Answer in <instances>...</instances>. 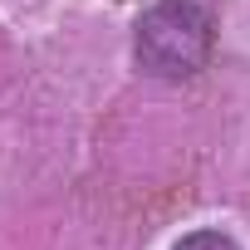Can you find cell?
Returning a JSON list of instances; mask_svg holds the SVG:
<instances>
[{
  "mask_svg": "<svg viewBox=\"0 0 250 250\" xmlns=\"http://www.w3.org/2000/svg\"><path fill=\"white\" fill-rule=\"evenodd\" d=\"M138 69L152 79H187L211 59V15L191 0H157L138 20Z\"/></svg>",
  "mask_w": 250,
  "mask_h": 250,
  "instance_id": "obj_1",
  "label": "cell"
},
{
  "mask_svg": "<svg viewBox=\"0 0 250 250\" xmlns=\"http://www.w3.org/2000/svg\"><path fill=\"white\" fill-rule=\"evenodd\" d=\"M177 250H235V240L221 235V230H191V235L177 240Z\"/></svg>",
  "mask_w": 250,
  "mask_h": 250,
  "instance_id": "obj_2",
  "label": "cell"
}]
</instances>
